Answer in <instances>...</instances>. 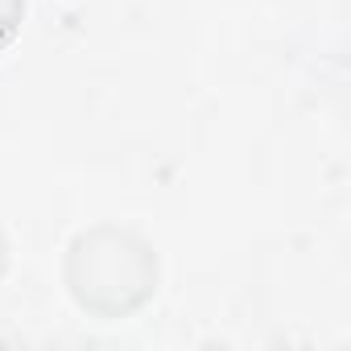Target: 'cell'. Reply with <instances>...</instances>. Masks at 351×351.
<instances>
[{
	"label": "cell",
	"mask_w": 351,
	"mask_h": 351,
	"mask_svg": "<svg viewBox=\"0 0 351 351\" xmlns=\"http://www.w3.org/2000/svg\"><path fill=\"white\" fill-rule=\"evenodd\" d=\"M71 281L83 306L99 314H124L149 293L153 261H149V248H141L132 236L95 232L75 244Z\"/></svg>",
	"instance_id": "cell-1"
},
{
	"label": "cell",
	"mask_w": 351,
	"mask_h": 351,
	"mask_svg": "<svg viewBox=\"0 0 351 351\" xmlns=\"http://www.w3.org/2000/svg\"><path fill=\"white\" fill-rule=\"evenodd\" d=\"M17 17H21V0H0V42L13 34Z\"/></svg>",
	"instance_id": "cell-2"
}]
</instances>
